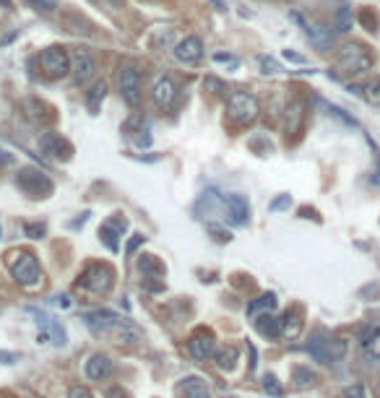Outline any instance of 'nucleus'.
Wrapping results in <instances>:
<instances>
[{
  "label": "nucleus",
  "instance_id": "1",
  "mask_svg": "<svg viewBox=\"0 0 380 398\" xmlns=\"http://www.w3.org/2000/svg\"><path fill=\"white\" fill-rule=\"evenodd\" d=\"M6 266H8L10 276L24 289H37L42 284L40 260L31 250H10L6 255Z\"/></svg>",
  "mask_w": 380,
  "mask_h": 398
},
{
  "label": "nucleus",
  "instance_id": "2",
  "mask_svg": "<svg viewBox=\"0 0 380 398\" xmlns=\"http://www.w3.org/2000/svg\"><path fill=\"white\" fill-rule=\"evenodd\" d=\"M372 65H375V55L362 42H347L336 58V70L341 76H362V73L372 70Z\"/></svg>",
  "mask_w": 380,
  "mask_h": 398
},
{
  "label": "nucleus",
  "instance_id": "3",
  "mask_svg": "<svg viewBox=\"0 0 380 398\" xmlns=\"http://www.w3.org/2000/svg\"><path fill=\"white\" fill-rule=\"evenodd\" d=\"M260 115V102L251 91H232L227 97V118L235 125H248Z\"/></svg>",
  "mask_w": 380,
  "mask_h": 398
},
{
  "label": "nucleus",
  "instance_id": "4",
  "mask_svg": "<svg viewBox=\"0 0 380 398\" xmlns=\"http://www.w3.org/2000/svg\"><path fill=\"white\" fill-rule=\"evenodd\" d=\"M79 284L91 294H110L115 287V271L107 263H91L84 269Z\"/></svg>",
  "mask_w": 380,
  "mask_h": 398
},
{
  "label": "nucleus",
  "instance_id": "5",
  "mask_svg": "<svg viewBox=\"0 0 380 398\" xmlns=\"http://www.w3.org/2000/svg\"><path fill=\"white\" fill-rule=\"evenodd\" d=\"M16 185H19L29 198H50L55 185H52V180L45 175V172L34 170V167H24L19 170L16 175Z\"/></svg>",
  "mask_w": 380,
  "mask_h": 398
},
{
  "label": "nucleus",
  "instance_id": "6",
  "mask_svg": "<svg viewBox=\"0 0 380 398\" xmlns=\"http://www.w3.org/2000/svg\"><path fill=\"white\" fill-rule=\"evenodd\" d=\"M308 351H310L312 357L318 359V362H336V359L344 357V351H347V344L341 339H331L326 333H312L310 341H308Z\"/></svg>",
  "mask_w": 380,
  "mask_h": 398
},
{
  "label": "nucleus",
  "instance_id": "7",
  "mask_svg": "<svg viewBox=\"0 0 380 398\" xmlns=\"http://www.w3.org/2000/svg\"><path fill=\"white\" fill-rule=\"evenodd\" d=\"M40 65L45 70V76H50V79H63V76H68L70 70V55L63 47H47V50H42L40 55Z\"/></svg>",
  "mask_w": 380,
  "mask_h": 398
},
{
  "label": "nucleus",
  "instance_id": "8",
  "mask_svg": "<svg viewBox=\"0 0 380 398\" xmlns=\"http://www.w3.org/2000/svg\"><path fill=\"white\" fill-rule=\"evenodd\" d=\"M138 271L143 276V287L149 292H159L164 289V269L154 255H141L138 258Z\"/></svg>",
  "mask_w": 380,
  "mask_h": 398
},
{
  "label": "nucleus",
  "instance_id": "9",
  "mask_svg": "<svg viewBox=\"0 0 380 398\" xmlns=\"http://www.w3.org/2000/svg\"><path fill=\"white\" fill-rule=\"evenodd\" d=\"M120 94L130 107H136L141 102V73L133 65H122L120 68Z\"/></svg>",
  "mask_w": 380,
  "mask_h": 398
},
{
  "label": "nucleus",
  "instance_id": "10",
  "mask_svg": "<svg viewBox=\"0 0 380 398\" xmlns=\"http://www.w3.org/2000/svg\"><path fill=\"white\" fill-rule=\"evenodd\" d=\"M188 349H190V354L198 359V362H206V359H211L214 354H216V339H214V333H211V331L200 328L190 336Z\"/></svg>",
  "mask_w": 380,
  "mask_h": 398
},
{
  "label": "nucleus",
  "instance_id": "11",
  "mask_svg": "<svg viewBox=\"0 0 380 398\" xmlns=\"http://www.w3.org/2000/svg\"><path fill=\"white\" fill-rule=\"evenodd\" d=\"M292 19L300 21L302 26H305V34L310 37V42L315 45V47H320V50H331V47H333V34H331L328 26H323V24H318V21H305L300 13H294Z\"/></svg>",
  "mask_w": 380,
  "mask_h": 398
},
{
  "label": "nucleus",
  "instance_id": "12",
  "mask_svg": "<svg viewBox=\"0 0 380 398\" xmlns=\"http://www.w3.org/2000/svg\"><path fill=\"white\" fill-rule=\"evenodd\" d=\"M151 100H154V104H157L159 110H170L172 104H175V100H177V86H175V81H172L170 76L157 79L154 89H151Z\"/></svg>",
  "mask_w": 380,
  "mask_h": 398
},
{
  "label": "nucleus",
  "instance_id": "13",
  "mask_svg": "<svg viewBox=\"0 0 380 398\" xmlns=\"http://www.w3.org/2000/svg\"><path fill=\"white\" fill-rule=\"evenodd\" d=\"M175 58H177V63H182V65H193V63H198L200 58H203V42H200V37H185V40H180L177 45H175Z\"/></svg>",
  "mask_w": 380,
  "mask_h": 398
},
{
  "label": "nucleus",
  "instance_id": "14",
  "mask_svg": "<svg viewBox=\"0 0 380 398\" xmlns=\"http://www.w3.org/2000/svg\"><path fill=\"white\" fill-rule=\"evenodd\" d=\"M70 70H73V76H76V81L79 83H86V81L94 79V73H97V63H94V58H91L89 50H76L73 55H70Z\"/></svg>",
  "mask_w": 380,
  "mask_h": 398
},
{
  "label": "nucleus",
  "instance_id": "15",
  "mask_svg": "<svg viewBox=\"0 0 380 398\" xmlns=\"http://www.w3.org/2000/svg\"><path fill=\"white\" fill-rule=\"evenodd\" d=\"M40 149L45 151V154L55 157V159H70V154H73V146L63 138L61 133H42Z\"/></svg>",
  "mask_w": 380,
  "mask_h": 398
},
{
  "label": "nucleus",
  "instance_id": "16",
  "mask_svg": "<svg viewBox=\"0 0 380 398\" xmlns=\"http://www.w3.org/2000/svg\"><path fill=\"white\" fill-rule=\"evenodd\" d=\"M125 229H128V221L122 219L120 214H115L112 219H107L100 227L102 242H104V245H107L112 253H118V248H120V245H118V237H122V232H125Z\"/></svg>",
  "mask_w": 380,
  "mask_h": 398
},
{
  "label": "nucleus",
  "instance_id": "17",
  "mask_svg": "<svg viewBox=\"0 0 380 398\" xmlns=\"http://www.w3.org/2000/svg\"><path fill=\"white\" fill-rule=\"evenodd\" d=\"M224 209H227V216H230V221L235 227H242V224H248V219H251V206L237 193H232V196L224 198Z\"/></svg>",
  "mask_w": 380,
  "mask_h": 398
},
{
  "label": "nucleus",
  "instance_id": "18",
  "mask_svg": "<svg viewBox=\"0 0 380 398\" xmlns=\"http://www.w3.org/2000/svg\"><path fill=\"white\" fill-rule=\"evenodd\" d=\"M112 367L115 365H112V359L107 354H91L89 362H86V378L102 383V380H107L112 375Z\"/></svg>",
  "mask_w": 380,
  "mask_h": 398
},
{
  "label": "nucleus",
  "instance_id": "19",
  "mask_svg": "<svg viewBox=\"0 0 380 398\" xmlns=\"http://www.w3.org/2000/svg\"><path fill=\"white\" fill-rule=\"evenodd\" d=\"M110 333L115 336V341H118V344H128V347H133V344H138V341H141V331L136 328L130 320H122V318L112 326Z\"/></svg>",
  "mask_w": 380,
  "mask_h": 398
},
{
  "label": "nucleus",
  "instance_id": "20",
  "mask_svg": "<svg viewBox=\"0 0 380 398\" xmlns=\"http://www.w3.org/2000/svg\"><path fill=\"white\" fill-rule=\"evenodd\" d=\"M302 118H305V107L302 102H290L287 104V112H284V120H287V136H294L302 125Z\"/></svg>",
  "mask_w": 380,
  "mask_h": 398
},
{
  "label": "nucleus",
  "instance_id": "21",
  "mask_svg": "<svg viewBox=\"0 0 380 398\" xmlns=\"http://www.w3.org/2000/svg\"><path fill=\"white\" fill-rule=\"evenodd\" d=\"M182 398H211V393L203 380L190 375V378L182 380Z\"/></svg>",
  "mask_w": 380,
  "mask_h": 398
},
{
  "label": "nucleus",
  "instance_id": "22",
  "mask_svg": "<svg viewBox=\"0 0 380 398\" xmlns=\"http://www.w3.org/2000/svg\"><path fill=\"white\" fill-rule=\"evenodd\" d=\"M276 308V294H260L258 299H253L251 305H248V318H258L260 312H271V310Z\"/></svg>",
  "mask_w": 380,
  "mask_h": 398
},
{
  "label": "nucleus",
  "instance_id": "23",
  "mask_svg": "<svg viewBox=\"0 0 380 398\" xmlns=\"http://www.w3.org/2000/svg\"><path fill=\"white\" fill-rule=\"evenodd\" d=\"M300 331H302L300 315H297L294 310H290V312L281 318V336H284V339H297V336H300Z\"/></svg>",
  "mask_w": 380,
  "mask_h": 398
},
{
  "label": "nucleus",
  "instance_id": "24",
  "mask_svg": "<svg viewBox=\"0 0 380 398\" xmlns=\"http://www.w3.org/2000/svg\"><path fill=\"white\" fill-rule=\"evenodd\" d=\"M237 359H240V349L235 347V344H230V347H224L216 351V365H219V369H235V365H237Z\"/></svg>",
  "mask_w": 380,
  "mask_h": 398
},
{
  "label": "nucleus",
  "instance_id": "25",
  "mask_svg": "<svg viewBox=\"0 0 380 398\" xmlns=\"http://www.w3.org/2000/svg\"><path fill=\"white\" fill-rule=\"evenodd\" d=\"M104 97H107V83H104V81H97V83L86 91V107L97 115V110L102 107V100H104Z\"/></svg>",
  "mask_w": 380,
  "mask_h": 398
},
{
  "label": "nucleus",
  "instance_id": "26",
  "mask_svg": "<svg viewBox=\"0 0 380 398\" xmlns=\"http://www.w3.org/2000/svg\"><path fill=\"white\" fill-rule=\"evenodd\" d=\"M255 326H258V331L263 333V336H269V339H276V336H281V320H276L274 315H260L258 320H255Z\"/></svg>",
  "mask_w": 380,
  "mask_h": 398
},
{
  "label": "nucleus",
  "instance_id": "27",
  "mask_svg": "<svg viewBox=\"0 0 380 398\" xmlns=\"http://www.w3.org/2000/svg\"><path fill=\"white\" fill-rule=\"evenodd\" d=\"M360 97L367 104H372V107H380V79L375 76V79H370L365 86L360 89Z\"/></svg>",
  "mask_w": 380,
  "mask_h": 398
},
{
  "label": "nucleus",
  "instance_id": "28",
  "mask_svg": "<svg viewBox=\"0 0 380 398\" xmlns=\"http://www.w3.org/2000/svg\"><path fill=\"white\" fill-rule=\"evenodd\" d=\"M362 344H365V351H367V357L380 359V328L367 331V333L362 336Z\"/></svg>",
  "mask_w": 380,
  "mask_h": 398
},
{
  "label": "nucleus",
  "instance_id": "29",
  "mask_svg": "<svg viewBox=\"0 0 380 398\" xmlns=\"http://www.w3.org/2000/svg\"><path fill=\"white\" fill-rule=\"evenodd\" d=\"M349 29H351V10L349 6H341V8L336 10V31L347 34Z\"/></svg>",
  "mask_w": 380,
  "mask_h": 398
},
{
  "label": "nucleus",
  "instance_id": "30",
  "mask_svg": "<svg viewBox=\"0 0 380 398\" xmlns=\"http://www.w3.org/2000/svg\"><path fill=\"white\" fill-rule=\"evenodd\" d=\"M294 380H297V385H315V372H310L308 367H297L294 369Z\"/></svg>",
  "mask_w": 380,
  "mask_h": 398
},
{
  "label": "nucleus",
  "instance_id": "31",
  "mask_svg": "<svg viewBox=\"0 0 380 398\" xmlns=\"http://www.w3.org/2000/svg\"><path fill=\"white\" fill-rule=\"evenodd\" d=\"M263 390H266L269 396H281V393H284V388L279 385L276 375H263Z\"/></svg>",
  "mask_w": 380,
  "mask_h": 398
},
{
  "label": "nucleus",
  "instance_id": "32",
  "mask_svg": "<svg viewBox=\"0 0 380 398\" xmlns=\"http://www.w3.org/2000/svg\"><path fill=\"white\" fill-rule=\"evenodd\" d=\"M258 65L263 68V73H266V76L281 73V65H279V63H276L274 58H269V55H260V58H258Z\"/></svg>",
  "mask_w": 380,
  "mask_h": 398
},
{
  "label": "nucleus",
  "instance_id": "33",
  "mask_svg": "<svg viewBox=\"0 0 380 398\" xmlns=\"http://www.w3.org/2000/svg\"><path fill=\"white\" fill-rule=\"evenodd\" d=\"M360 21H365V26H367V31H378V16H375V13H372L370 8H362Z\"/></svg>",
  "mask_w": 380,
  "mask_h": 398
},
{
  "label": "nucleus",
  "instance_id": "34",
  "mask_svg": "<svg viewBox=\"0 0 380 398\" xmlns=\"http://www.w3.org/2000/svg\"><path fill=\"white\" fill-rule=\"evenodd\" d=\"M24 232H26V237L40 239V237H45L47 227H45V224H26V227H24Z\"/></svg>",
  "mask_w": 380,
  "mask_h": 398
},
{
  "label": "nucleus",
  "instance_id": "35",
  "mask_svg": "<svg viewBox=\"0 0 380 398\" xmlns=\"http://www.w3.org/2000/svg\"><path fill=\"white\" fill-rule=\"evenodd\" d=\"M328 112H331V115H333V118H336V120H341L344 125H349V128H354V125H357V122H354V118H349L347 112L339 110V107H333V104H331V107H328Z\"/></svg>",
  "mask_w": 380,
  "mask_h": 398
},
{
  "label": "nucleus",
  "instance_id": "36",
  "mask_svg": "<svg viewBox=\"0 0 380 398\" xmlns=\"http://www.w3.org/2000/svg\"><path fill=\"white\" fill-rule=\"evenodd\" d=\"M68 398H94V396H91V390L86 385H76V388L68 390Z\"/></svg>",
  "mask_w": 380,
  "mask_h": 398
},
{
  "label": "nucleus",
  "instance_id": "37",
  "mask_svg": "<svg viewBox=\"0 0 380 398\" xmlns=\"http://www.w3.org/2000/svg\"><path fill=\"white\" fill-rule=\"evenodd\" d=\"M206 89H211V94H224V83L216 79H206Z\"/></svg>",
  "mask_w": 380,
  "mask_h": 398
},
{
  "label": "nucleus",
  "instance_id": "38",
  "mask_svg": "<svg viewBox=\"0 0 380 398\" xmlns=\"http://www.w3.org/2000/svg\"><path fill=\"white\" fill-rule=\"evenodd\" d=\"M290 206V196H281V198H276L274 203H271V211H281Z\"/></svg>",
  "mask_w": 380,
  "mask_h": 398
},
{
  "label": "nucleus",
  "instance_id": "39",
  "mask_svg": "<svg viewBox=\"0 0 380 398\" xmlns=\"http://www.w3.org/2000/svg\"><path fill=\"white\" fill-rule=\"evenodd\" d=\"M347 398H365V388L362 385H349L347 388Z\"/></svg>",
  "mask_w": 380,
  "mask_h": 398
},
{
  "label": "nucleus",
  "instance_id": "40",
  "mask_svg": "<svg viewBox=\"0 0 380 398\" xmlns=\"http://www.w3.org/2000/svg\"><path fill=\"white\" fill-rule=\"evenodd\" d=\"M143 239H146L143 234H133V237H130V242H128V253H136V248H138Z\"/></svg>",
  "mask_w": 380,
  "mask_h": 398
},
{
  "label": "nucleus",
  "instance_id": "41",
  "mask_svg": "<svg viewBox=\"0 0 380 398\" xmlns=\"http://www.w3.org/2000/svg\"><path fill=\"white\" fill-rule=\"evenodd\" d=\"M214 60H216V63H235V58H232L230 52H216Z\"/></svg>",
  "mask_w": 380,
  "mask_h": 398
},
{
  "label": "nucleus",
  "instance_id": "42",
  "mask_svg": "<svg viewBox=\"0 0 380 398\" xmlns=\"http://www.w3.org/2000/svg\"><path fill=\"white\" fill-rule=\"evenodd\" d=\"M284 58L292 60V63H305V58H302V55H294V52H290V50H284Z\"/></svg>",
  "mask_w": 380,
  "mask_h": 398
},
{
  "label": "nucleus",
  "instance_id": "43",
  "mask_svg": "<svg viewBox=\"0 0 380 398\" xmlns=\"http://www.w3.org/2000/svg\"><path fill=\"white\" fill-rule=\"evenodd\" d=\"M86 219H89V211H84V214H81V219L79 221H70V227L76 229V227H81V224H86Z\"/></svg>",
  "mask_w": 380,
  "mask_h": 398
},
{
  "label": "nucleus",
  "instance_id": "44",
  "mask_svg": "<svg viewBox=\"0 0 380 398\" xmlns=\"http://www.w3.org/2000/svg\"><path fill=\"white\" fill-rule=\"evenodd\" d=\"M10 161V157L6 154V151H0V164H8Z\"/></svg>",
  "mask_w": 380,
  "mask_h": 398
},
{
  "label": "nucleus",
  "instance_id": "45",
  "mask_svg": "<svg viewBox=\"0 0 380 398\" xmlns=\"http://www.w3.org/2000/svg\"><path fill=\"white\" fill-rule=\"evenodd\" d=\"M112 6H115V8H120V6H122V0H112Z\"/></svg>",
  "mask_w": 380,
  "mask_h": 398
},
{
  "label": "nucleus",
  "instance_id": "46",
  "mask_svg": "<svg viewBox=\"0 0 380 398\" xmlns=\"http://www.w3.org/2000/svg\"><path fill=\"white\" fill-rule=\"evenodd\" d=\"M31 3H34V6H40V3H45V0H31Z\"/></svg>",
  "mask_w": 380,
  "mask_h": 398
},
{
  "label": "nucleus",
  "instance_id": "47",
  "mask_svg": "<svg viewBox=\"0 0 380 398\" xmlns=\"http://www.w3.org/2000/svg\"><path fill=\"white\" fill-rule=\"evenodd\" d=\"M0 237H3V227H0Z\"/></svg>",
  "mask_w": 380,
  "mask_h": 398
}]
</instances>
